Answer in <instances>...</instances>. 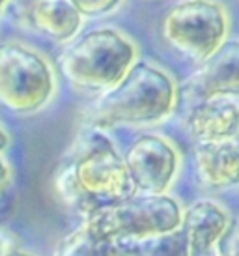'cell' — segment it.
Returning <instances> with one entry per match:
<instances>
[{
	"label": "cell",
	"mask_w": 239,
	"mask_h": 256,
	"mask_svg": "<svg viewBox=\"0 0 239 256\" xmlns=\"http://www.w3.org/2000/svg\"><path fill=\"white\" fill-rule=\"evenodd\" d=\"M54 185L64 204L82 219L134 194L122 152L98 128L77 136L58 166Z\"/></svg>",
	"instance_id": "cell-1"
},
{
	"label": "cell",
	"mask_w": 239,
	"mask_h": 256,
	"mask_svg": "<svg viewBox=\"0 0 239 256\" xmlns=\"http://www.w3.org/2000/svg\"><path fill=\"white\" fill-rule=\"evenodd\" d=\"M178 103L176 80L162 68L136 60L118 84L101 94L88 110L90 128H148L161 124Z\"/></svg>",
	"instance_id": "cell-2"
},
{
	"label": "cell",
	"mask_w": 239,
	"mask_h": 256,
	"mask_svg": "<svg viewBox=\"0 0 239 256\" xmlns=\"http://www.w3.org/2000/svg\"><path fill=\"white\" fill-rule=\"evenodd\" d=\"M136 54L131 38L110 26H99L71 40L58 64L71 86L101 96L124 78Z\"/></svg>",
	"instance_id": "cell-3"
},
{
	"label": "cell",
	"mask_w": 239,
	"mask_h": 256,
	"mask_svg": "<svg viewBox=\"0 0 239 256\" xmlns=\"http://www.w3.org/2000/svg\"><path fill=\"white\" fill-rule=\"evenodd\" d=\"M56 92L54 70L40 50L19 42L0 45V105L12 112L42 110Z\"/></svg>",
	"instance_id": "cell-4"
},
{
	"label": "cell",
	"mask_w": 239,
	"mask_h": 256,
	"mask_svg": "<svg viewBox=\"0 0 239 256\" xmlns=\"http://www.w3.org/2000/svg\"><path fill=\"white\" fill-rule=\"evenodd\" d=\"M226 32L228 14L217 0H183L170 8L161 22L166 45L196 64L226 42Z\"/></svg>",
	"instance_id": "cell-5"
},
{
	"label": "cell",
	"mask_w": 239,
	"mask_h": 256,
	"mask_svg": "<svg viewBox=\"0 0 239 256\" xmlns=\"http://www.w3.org/2000/svg\"><path fill=\"white\" fill-rule=\"evenodd\" d=\"M182 204L170 194L134 192L129 198L84 219H90L114 242L124 243L176 232L182 228Z\"/></svg>",
	"instance_id": "cell-6"
},
{
	"label": "cell",
	"mask_w": 239,
	"mask_h": 256,
	"mask_svg": "<svg viewBox=\"0 0 239 256\" xmlns=\"http://www.w3.org/2000/svg\"><path fill=\"white\" fill-rule=\"evenodd\" d=\"M122 156L134 192L168 194L182 166V156L170 138L144 133L136 136Z\"/></svg>",
	"instance_id": "cell-7"
},
{
	"label": "cell",
	"mask_w": 239,
	"mask_h": 256,
	"mask_svg": "<svg viewBox=\"0 0 239 256\" xmlns=\"http://www.w3.org/2000/svg\"><path fill=\"white\" fill-rule=\"evenodd\" d=\"M8 6L19 24L56 43L75 40L82 26V15L70 0H10Z\"/></svg>",
	"instance_id": "cell-8"
},
{
	"label": "cell",
	"mask_w": 239,
	"mask_h": 256,
	"mask_svg": "<svg viewBox=\"0 0 239 256\" xmlns=\"http://www.w3.org/2000/svg\"><path fill=\"white\" fill-rule=\"evenodd\" d=\"M185 96L202 101L208 98H239V40H228L200 64L185 84Z\"/></svg>",
	"instance_id": "cell-9"
},
{
	"label": "cell",
	"mask_w": 239,
	"mask_h": 256,
	"mask_svg": "<svg viewBox=\"0 0 239 256\" xmlns=\"http://www.w3.org/2000/svg\"><path fill=\"white\" fill-rule=\"evenodd\" d=\"M185 126L196 144L224 142L239 138V101L232 98H208L190 107Z\"/></svg>",
	"instance_id": "cell-10"
},
{
	"label": "cell",
	"mask_w": 239,
	"mask_h": 256,
	"mask_svg": "<svg viewBox=\"0 0 239 256\" xmlns=\"http://www.w3.org/2000/svg\"><path fill=\"white\" fill-rule=\"evenodd\" d=\"M230 220H232L230 212L222 204L211 198L194 200L192 204L183 208L180 230L187 242L190 256L213 252Z\"/></svg>",
	"instance_id": "cell-11"
},
{
	"label": "cell",
	"mask_w": 239,
	"mask_h": 256,
	"mask_svg": "<svg viewBox=\"0 0 239 256\" xmlns=\"http://www.w3.org/2000/svg\"><path fill=\"white\" fill-rule=\"evenodd\" d=\"M194 170L200 184L210 191L239 187V138L196 144Z\"/></svg>",
	"instance_id": "cell-12"
},
{
	"label": "cell",
	"mask_w": 239,
	"mask_h": 256,
	"mask_svg": "<svg viewBox=\"0 0 239 256\" xmlns=\"http://www.w3.org/2000/svg\"><path fill=\"white\" fill-rule=\"evenodd\" d=\"M52 256H120V243L90 219H82L75 230L56 243Z\"/></svg>",
	"instance_id": "cell-13"
},
{
	"label": "cell",
	"mask_w": 239,
	"mask_h": 256,
	"mask_svg": "<svg viewBox=\"0 0 239 256\" xmlns=\"http://www.w3.org/2000/svg\"><path fill=\"white\" fill-rule=\"evenodd\" d=\"M120 256H190L182 230L120 243Z\"/></svg>",
	"instance_id": "cell-14"
},
{
	"label": "cell",
	"mask_w": 239,
	"mask_h": 256,
	"mask_svg": "<svg viewBox=\"0 0 239 256\" xmlns=\"http://www.w3.org/2000/svg\"><path fill=\"white\" fill-rule=\"evenodd\" d=\"M217 256H239V217L230 220L222 238L218 240L213 250Z\"/></svg>",
	"instance_id": "cell-15"
},
{
	"label": "cell",
	"mask_w": 239,
	"mask_h": 256,
	"mask_svg": "<svg viewBox=\"0 0 239 256\" xmlns=\"http://www.w3.org/2000/svg\"><path fill=\"white\" fill-rule=\"evenodd\" d=\"M122 0H70V4L82 17H96L112 12Z\"/></svg>",
	"instance_id": "cell-16"
},
{
	"label": "cell",
	"mask_w": 239,
	"mask_h": 256,
	"mask_svg": "<svg viewBox=\"0 0 239 256\" xmlns=\"http://www.w3.org/2000/svg\"><path fill=\"white\" fill-rule=\"evenodd\" d=\"M0 256H38L30 250L22 249L19 242L6 230H0Z\"/></svg>",
	"instance_id": "cell-17"
},
{
	"label": "cell",
	"mask_w": 239,
	"mask_h": 256,
	"mask_svg": "<svg viewBox=\"0 0 239 256\" xmlns=\"http://www.w3.org/2000/svg\"><path fill=\"white\" fill-rule=\"evenodd\" d=\"M10 182H12V168H10L8 161L0 154V196L10 187Z\"/></svg>",
	"instance_id": "cell-18"
},
{
	"label": "cell",
	"mask_w": 239,
	"mask_h": 256,
	"mask_svg": "<svg viewBox=\"0 0 239 256\" xmlns=\"http://www.w3.org/2000/svg\"><path fill=\"white\" fill-rule=\"evenodd\" d=\"M8 144H10V133H8L6 128L0 124V154L8 148Z\"/></svg>",
	"instance_id": "cell-19"
},
{
	"label": "cell",
	"mask_w": 239,
	"mask_h": 256,
	"mask_svg": "<svg viewBox=\"0 0 239 256\" xmlns=\"http://www.w3.org/2000/svg\"><path fill=\"white\" fill-rule=\"evenodd\" d=\"M8 4H10V0H0V15H2V12L8 8Z\"/></svg>",
	"instance_id": "cell-20"
},
{
	"label": "cell",
	"mask_w": 239,
	"mask_h": 256,
	"mask_svg": "<svg viewBox=\"0 0 239 256\" xmlns=\"http://www.w3.org/2000/svg\"><path fill=\"white\" fill-rule=\"evenodd\" d=\"M200 256H217L215 252H208V254H200Z\"/></svg>",
	"instance_id": "cell-21"
}]
</instances>
